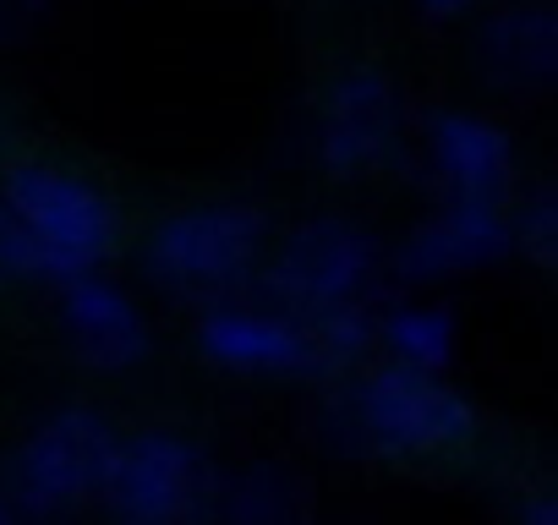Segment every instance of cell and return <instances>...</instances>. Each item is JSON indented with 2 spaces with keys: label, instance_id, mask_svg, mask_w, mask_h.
<instances>
[{
  "label": "cell",
  "instance_id": "7c38bea8",
  "mask_svg": "<svg viewBox=\"0 0 558 525\" xmlns=\"http://www.w3.org/2000/svg\"><path fill=\"white\" fill-rule=\"evenodd\" d=\"M471 72L509 99H536L558 77V12L547 0L487 12L471 34Z\"/></svg>",
  "mask_w": 558,
  "mask_h": 525
},
{
  "label": "cell",
  "instance_id": "277c9868",
  "mask_svg": "<svg viewBox=\"0 0 558 525\" xmlns=\"http://www.w3.org/2000/svg\"><path fill=\"white\" fill-rule=\"evenodd\" d=\"M116 422L94 405H61L50 411L12 454L7 465V487L12 503L23 509V520H50V514H72L83 503H99L105 471L116 460Z\"/></svg>",
  "mask_w": 558,
  "mask_h": 525
},
{
  "label": "cell",
  "instance_id": "8992f818",
  "mask_svg": "<svg viewBox=\"0 0 558 525\" xmlns=\"http://www.w3.org/2000/svg\"><path fill=\"white\" fill-rule=\"evenodd\" d=\"M214 498H219V465L203 454L197 438L170 427H143L121 438L99 487V503L126 525L203 520L214 514Z\"/></svg>",
  "mask_w": 558,
  "mask_h": 525
},
{
  "label": "cell",
  "instance_id": "3957f363",
  "mask_svg": "<svg viewBox=\"0 0 558 525\" xmlns=\"http://www.w3.org/2000/svg\"><path fill=\"white\" fill-rule=\"evenodd\" d=\"M384 280V241L345 213H313L268 241L257 285L291 313H318L340 302H367Z\"/></svg>",
  "mask_w": 558,
  "mask_h": 525
},
{
  "label": "cell",
  "instance_id": "ffe728a7",
  "mask_svg": "<svg viewBox=\"0 0 558 525\" xmlns=\"http://www.w3.org/2000/svg\"><path fill=\"white\" fill-rule=\"evenodd\" d=\"M17 520H23V509L12 503V492H7V487H0V525H17Z\"/></svg>",
  "mask_w": 558,
  "mask_h": 525
},
{
  "label": "cell",
  "instance_id": "30bf717a",
  "mask_svg": "<svg viewBox=\"0 0 558 525\" xmlns=\"http://www.w3.org/2000/svg\"><path fill=\"white\" fill-rule=\"evenodd\" d=\"M56 291H61V313H56L61 340H66L77 367H88L99 378H121V373H137L148 362L154 329L126 285H116L99 269H83V274L61 280Z\"/></svg>",
  "mask_w": 558,
  "mask_h": 525
},
{
  "label": "cell",
  "instance_id": "8fae6325",
  "mask_svg": "<svg viewBox=\"0 0 558 525\" xmlns=\"http://www.w3.org/2000/svg\"><path fill=\"white\" fill-rule=\"evenodd\" d=\"M422 159L444 197L509 203L520 181V148L504 121L482 110H438L422 126Z\"/></svg>",
  "mask_w": 558,
  "mask_h": 525
},
{
  "label": "cell",
  "instance_id": "5b68a950",
  "mask_svg": "<svg viewBox=\"0 0 558 525\" xmlns=\"http://www.w3.org/2000/svg\"><path fill=\"white\" fill-rule=\"evenodd\" d=\"M0 197H7V208L39 241L56 285L83 274V269H99L121 241L116 203L88 175H77L66 164H39V159L12 164L7 175H0Z\"/></svg>",
  "mask_w": 558,
  "mask_h": 525
},
{
  "label": "cell",
  "instance_id": "44dd1931",
  "mask_svg": "<svg viewBox=\"0 0 558 525\" xmlns=\"http://www.w3.org/2000/svg\"><path fill=\"white\" fill-rule=\"evenodd\" d=\"M12 143V121H7V105H0V148Z\"/></svg>",
  "mask_w": 558,
  "mask_h": 525
},
{
  "label": "cell",
  "instance_id": "ac0fdd59",
  "mask_svg": "<svg viewBox=\"0 0 558 525\" xmlns=\"http://www.w3.org/2000/svg\"><path fill=\"white\" fill-rule=\"evenodd\" d=\"M416 7L433 23H460V17H476L482 7H493V0H416Z\"/></svg>",
  "mask_w": 558,
  "mask_h": 525
},
{
  "label": "cell",
  "instance_id": "4fadbf2b",
  "mask_svg": "<svg viewBox=\"0 0 558 525\" xmlns=\"http://www.w3.org/2000/svg\"><path fill=\"white\" fill-rule=\"evenodd\" d=\"M214 514L235 520V525H291V520L313 514V481L279 460H263L235 476H219Z\"/></svg>",
  "mask_w": 558,
  "mask_h": 525
},
{
  "label": "cell",
  "instance_id": "52a82bcc",
  "mask_svg": "<svg viewBox=\"0 0 558 525\" xmlns=\"http://www.w3.org/2000/svg\"><path fill=\"white\" fill-rule=\"evenodd\" d=\"M405 143V105L389 72L378 66H345L324 83L313 110V159L318 170L356 181L384 170Z\"/></svg>",
  "mask_w": 558,
  "mask_h": 525
},
{
  "label": "cell",
  "instance_id": "7a4b0ae2",
  "mask_svg": "<svg viewBox=\"0 0 558 525\" xmlns=\"http://www.w3.org/2000/svg\"><path fill=\"white\" fill-rule=\"evenodd\" d=\"M268 213L252 203H186L165 219H154L148 241H143V274L192 307L241 296L246 285H257L263 252H268Z\"/></svg>",
  "mask_w": 558,
  "mask_h": 525
},
{
  "label": "cell",
  "instance_id": "5bb4252c",
  "mask_svg": "<svg viewBox=\"0 0 558 525\" xmlns=\"http://www.w3.org/2000/svg\"><path fill=\"white\" fill-rule=\"evenodd\" d=\"M384 362H405V367H427V373H449L454 345H460V323L444 302H395L378 318V340Z\"/></svg>",
  "mask_w": 558,
  "mask_h": 525
},
{
  "label": "cell",
  "instance_id": "6da1fadb",
  "mask_svg": "<svg viewBox=\"0 0 558 525\" xmlns=\"http://www.w3.org/2000/svg\"><path fill=\"white\" fill-rule=\"evenodd\" d=\"M335 454L367 460H444L476 438V405L427 367L384 362L335 394L318 416Z\"/></svg>",
  "mask_w": 558,
  "mask_h": 525
},
{
  "label": "cell",
  "instance_id": "2e32d148",
  "mask_svg": "<svg viewBox=\"0 0 558 525\" xmlns=\"http://www.w3.org/2000/svg\"><path fill=\"white\" fill-rule=\"evenodd\" d=\"M7 285H56V274H50L39 241L23 230V219L0 197V291Z\"/></svg>",
  "mask_w": 558,
  "mask_h": 525
},
{
  "label": "cell",
  "instance_id": "d6986e66",
  "mask_svg": "<svg viewBox=\"0 0 558 525\" xmlns=\"http://www.w3.org/2000/svg\"><path fill=\"white\" fill-rule=\"evenodd\" d=\"M514 520H520V525H558V498H553V487H542L536 498H525V503L514 509Z\"/></svg>",
  "mask_w": 558,
  "mask_h": 525
},
{
  "label": "cell",
  "instance_id": "ba28073f",
  "mask_svg": "<svg viewBox=\"0 0 558 525\" xmlns=\"http://www.w3.org/2000/svg\"><path fill=\"white\" fill-rule=\"evenodd\" d=\"M197 351L208 367L235 378H329L307 318L279 302H208L197 313Z\"/></svg>",
  "mask_w": 558,
  "mask_h": 525
},
{
  "label": "cell",
  "instance_id": "9c48e42d",
  "mask_svg": "<svg viewBox=\"0 0 558 525\" xmlns=\"http://www.w3.org/2000/svg\"><path fill=\"white\" fill-rule=\"evenodd\" d=\"M514 257L509 235V208L504 203H476V197H444V208L422 213L389 252V269L411 291H433L449 280H471L498 269Z\"/></svg>",
  "mask_w": 558,
  "mask_h": 525
},
{
  "label": "cell",
  "instance_id": "e0dca14e",
  "mask_svg": "<svg viewBox=\"0 0 558 525\" xmlns=\"http://www.w3.org/2000/svg\"><path fill=\"white\" fill-rule=\"evenodd\" d=\"M50 17V0H0V50L28 45Z\"/></svg>",
  "mask_w": 558,
  "mask_h": 525
},
{
  "label": "cell",
  "instance_id": "9a60e30c",
  "mask_svg": "<svg viewBox=\"0 0 558 525\" xmlns=\"http://www.w3.org/2000/svg\"><path fill=\"white\" fill-rule=\"evenodd\" d=\"M509 235L531 269H553L558 262V192H553V181H536L509 208Z\"/></svg>",
  "mask_w": 558,
  "mask_h": 525
}]
</instances>
